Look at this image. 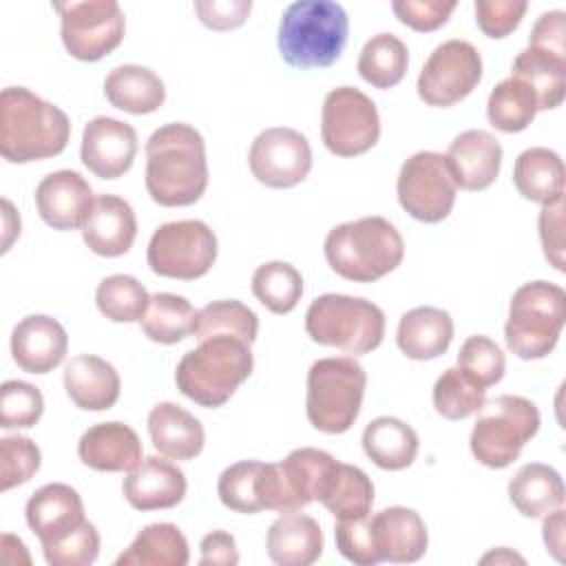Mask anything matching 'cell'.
Returning <instances> with one entry per match:
<instances>
[{"label":"cell","instance_id":"cell-1","mask_svg":"<svg viewBox=\"0 0 566 566\" xmlns=\"http://www.w3.org/2000/svg\"><path fill=\"white\" fill-rule=\"evenodd\" d=\"M208 188L206 142L184 122L159 126L146 142V190L166 208L190 206Z\"/></svg>","mask_w":566,"mask_h":566},{"label":"cell","instance_id":"cell-2","mask_svg":"<svg viewBox=\"0 0 566 566\" xmlns=\"http://www.w3.org/2000/svg\"><path fill=\"white\" fill-rule=\"evenodd\" d=\"M71 135L66 113L24 86L0 93V155L9 164H29L60 155Z\"/></svg>","mask_w":566,"mask_h":566},{"label":"cell","instance_id":"cell-3","mask_svg":"<svg viewBox=\"0 0 566 566\" xmlns=\"http://www.w3.org/2000/svg\"><path fill=\"white\" fill-rule=\"evenodd\" d=\"M349 33V18L343 4L332 0L292 2L279 22L281 57L294 69L332 66Z\"/></svg>","mask_w":566,"mask_h":566},{"label":"cell","instance_id":"cell-4","mask_svg":"<svg viewBox=\"0 0 566 566\" xmlns=\"http://www.w3.org/2000/svg\"><path fill=\"white\" fill-rule=\"evenodd\" d=\"M323 250L329 268L354 283L382 279L405 256L400 232L382 217H363L332 228Z\"/></svg>","mask_w":566,"mask_h":566},{"label":"cell","instance_id":"cell-5","mask_svg":"<svg viewBox=\"0 0 566 566\" xmlns=\"http://www.w3.org/2000/svg\"><path fill=\"white\" fill-rule=\"evenodd\" d=\"M250 345L234 336H212L186 352L177 365L179 391L206 409L221 407L252 374Z\"/></svg>","mask_w":566,"mask_h":566},{"label":"cell","instance_id":"cell-6","mask_svg":"<svg viewBox=\"0 0 566 566\" xmlns=\"http://www.w3.org/2000/svg\"><path fill=\"white\" fill-rule=\"evenodd\" d=\"M566 321V292L548 281L520 285L509 305L504 325L506 347L522 360L548 356Z\"/></svg>","mask_w":566,"mask_h":566},{"label":"cell","instance_id":"cell-7","mask_svg":"<svg viewBox=\"0 0 566 566\" xmlns=\"http://www.w3.org/2000/svg\"><path fill=\"white\" fill-rule=\"evenodd\" d=\"M367 374L349 356L316 360L307 371L305 411L314 429L345 433L360 413Z\"/></svg>","mask_w":566,"mask_h":566},{"label":"cell","instance_id":"cell-8","mask_svg":"<svg viewBox=\"0 0 566 566\" xmlns=\"http://www.w3.org/2000/svg\"><path fill=\"white\" fill-rule=\"evenodd\" d=\"M305 332L318 345L358 356L382 343L385 314L360 296L321 294L305 312Z\"/></svg>","mask_w":566,"mask_h":566},{"label":"cell","instance_id":"cell-9","mask_svg":"<svg viewBox=\"0 0 566 566\" xmlns=\"http://www.w3.org/2000/svg\"><path fill=\"white\" fill-rule=\"evenodd\" d=\"M539 429V411L524 396L504 394L484 400L478 409V420L471 429L469 447L473 458L489 469L513 464L524 444Z\"/></svg>","mask_w":566,"mask_h":566},{"label":"cell","instance_id":"cell-10","mask_svg":"<svg viewBox=\"0 0 566 566\" xmlns=\"http://www.w3.org/2000/svg\"><path fill=\"white\" fill-rule=\"evenodd\" d=\"M146 259L150 270L159 276L195 281L212 268L217 259V237L206 221H170L153 232Z\"/></svg>","mask_w":566,"mask_h":566},{"label":"cell","instance_id":"cell-11","mask_svg":"<svg viewBox=\"0 0 566 566\" xmlns=\"http://www.w3.org/2000/svg\"><path fill=\"white\" fill-rule=\"evenodd\" d=\"M60 13L62 44L82 62H97L115 51L126 31V18L115 0L55 2Z\"/></svg>","mask_w":566,"mask_h":566},{"label":"cell","instance_id":"cell-12","mask_svg":"<svg viewBox=\"0 0 566 566\" xmlns=\"http://www.w3.org/2000/svg\"><path fill=\"white\" fill-rule=\"evenodd\" d=\"M321 137L336 157H356L376 146L380 117L376 104L354 86H338L325 95Z\"/></svg>","mask_w":566,"mask_h":566},{"label":"cell","instance_id":"cell-13","mask_svg":"<svg viewBox=\"0 0 566 566\" xmlns=\"http://www.w3.org/2000/svg\"><path fill=\"white\" fill-rule=\"evenodd\" d=\"M455 181L442 153L420 150L398 172L396 190L405 212L422 223H438L449 217L455 203Z\"/></svg>","mask_w":566,"mask_h":566},{"label":"cell","instance_id":"cell-14","mask_svg":"<svg viewBox=\"0 0 566 566\" xmlns=\"http://www.w3.org/2000/svg\"><path fill=\"white\" fill-rule=\"evenodd\" d=\"M482 80V57L467 40H447L433 49L418 75V95L429 106H453Z\"/></svg>","mask_w":566,"mask_h":566},{"label":"cell","instance_id":"cell-15","mask_svg":"<svg viewBox=\"0 0 566 566\" xmlns=\"http://www.w3.org/2000/svg\"><path fill=\"white\" fill-rule=\"evenodd\" d=\"M248 161L259 184L268 188H292L310 175L312 148L298 130L274 126L256 135Z\"/></svg>","mask_w":566,"mask_h":566},{"label":"cell","instance_id":"cell-16","mask_svg":"<svg viewBox=\"0 0 566 566\" xmlns=\"http://www.w3.org/2000/svg\"><path fill=\"white\" fill-rule=\"evenodd\" d=\"M137 133L130 124L113 117H95L84 126L80 157L99 179H117L133 166Z\"/></svg>","mask_w":566,"mask_h":566},{"label":"cell","instance_id":"cell-17","mask_svg":"<svg viewBox=\"0 0 566 566\" xmlns=\"http://www.w3.org/2000/svg\"><path fill=\"white\" fill-rule=\"evenodd\" d=\"M93 190L75 170H55L35 188V206L46 226L53 230L84 228L93 210Z\"/></svg>","mask_w":566,"mask_h":566},{"label":"cell","instance_id":"cell-18","mask_svg":"<svg viewBox=\"0 0 566 566\" xmlns=\"http://www.w3.org/2000/svg\"><path fill=\"white\" fill-rule=\"evenodd\" d=\"M66 349L64 327L44 314L24 316L11 332L13 360L27 374H49L64 360Z\"/></svg>","mask_w":566,"mask_h":566},{"label":"cell","instance_id":"cell-19","mask_svg":"<svg viewBox=\"0 0 566 566\" xmlns=\"http://www.w3.org/2000/svg\"><path fill=\"white\" fill-rule=\"evenodd\" d=\"M24 515L42 546L66 537L86 520L80 493L62 482L40 486L29 497Z\"/></svg>","mask_w":566,"mask_h":566},{"label":"cell","instance_id":"cell-20","mask_svg":"<svg viewBox=\"0 0 566 566\" xmlns=\"http://www.w3.org/2000/svg\"><path fill=\"white\" fill-rule=\"evenodd\" d=\"M444 159L455 186L462 190H484L500 175L502 146L491 133L471 128L451 142Z\"/></svg>","mask_w":566,"mask_h":566},{"label":"cell","instance_id":"cell-21","mask_svg":"<svg viewBox=\"0 0 566 566\" xmlns=\"http://www.w3.org/2000/svg\"><path fill=\"white\" fill-rule=\"evenodd\" d=\"M188 482L184 471L157 455L144 458L124 478L122 491L126 502L137 511H159L177 506L186 495Z\"/></svg>","mask_w":566,"mask_h":566},{"label":"cell","instance_id":"cell-22","mask_svg":"<svg viewBox=\"0 0 566 566\" xmlns=\"http://www.w3.org/2000/svg\"><path fill=\"white\" fill-rule=\"evenodd\" d=\"M142 440L124 422H99L88 427L80 442V460L95 471H133L142 462Z\"/></svg>","mask_w":566,"mask_h":566},{"label":"cell","instance_id":"cell-23","mask_svg":"<svg viewBox=\"0 0 566 566\" xmlns=\"http://www.w3.org/2000/svg\"><path fill=\"white\" fill-rule=\"evenodd\" d=\"M374 542L382 562H418L427 546L429 533L422 517L407 506H389L371 515Z\"/></svg>","mask_w":566,"mask_h":566},{"label":"cell","instance_id":"cell-24","mask_svg":"<svg viewBox=\"0 0 566 566\" xmlns=\"http://www.w3.org/2000/svg\"><path fill=\"white\" fill-rule=\"evenodd\" d=\"M137 237V219L128 201L117 195L95 197L93 210L82 228L84 243L99 256H122Z\"/></svg>","mask_w":566,"mask_h":566},{"label":"cell","instance_id":"cell-25","mask_svg":"<svg viewBox=\"0 0 566 566\" xmlns=\"http://www.w3.org/2000/svg\"><path fill=\"white\" fill-rule=\"evenodd\" d=\"M64 389L84 411L111 409L122 389L117 369L95 354L73 356L64 367Z\"/></svg>","mask_w":566,"mask_h":566},{"label":"cell","instance_id":"cell-26","mask_svg":"<svg viewBox=\"0 0 566 566\" xmlns=\"http://www.w3.org/2000/svg\"><path fill=\"white\" fill-rule=\"evenodd\" d=\"M453 340V321L447 310L420 305L400 316L396 343L411 360H433Z\"/></svg>","mask_w":566,"mask_h":566},{"label":"cell","instance_id":"cell-27","mask_svg":"<svg viewBox=\"0 0 566 566\" xmlns=\"http://www.w3.org/2000/svg\"><path fill=\"white\" fill-rule=\"evenodd\" d=\"M153 447L170 460H192L206 444L201 422L175 402H159L148 413Z\"/></svg>","mask_w":566,"mask_h":566},{"label":"cell","instance_id":"cell-28","mask_svg":"<svg viewBox=\"0 0 566 566\" xmlns=\"http://www.w3.org/2000/svg\"><path fill=\"white\" fill-rule=\"evenodd\" d=\"M268 555L281 566H310L323 553V531L305 513H283L268 531Z\"/></svg>","mask_w":566,"mask_h":566},{"label":"cell","instance_id":"cell-29","mask_svg":"<svg viewBox=\"0 0 566 566\" xmlns=\"http://www.w3.org/2000/svg\"><path fill=\"white\" fill-rule=\"evenodd\" d=\"M106 99L130 115L155 113L166 102V88L159 75L139 64L115 66L104 80Z\"/></svg>","mask_w":566,"mask_h":566},{"label":"cell","instance_id":"cell-30","mask_svg":"<svg viewBox=\"0 0 566 566\" xmlns=\"http://www.w3.org/2000/svg\"><path fill=\"white\" fill-rule=\"evenodd\" d=\"M511 77L524 82L537 99V111L557 108L566 95V57L526 46L513 60Z\"/></svg>","mask_w":566,"mask_h":566},{"label":"cell","instance_id":"cell-31","mask_svg":"<svg viewBox=\"0 0 566 566\" xmlns=\"http://www.w3.org/2000/svg\"><path fill=\"white\" fill-rule=\"evenodd\" d=\"M418 433L394 416L374 418L363 431L365 455L385 471L407 469L418 455Z\"/></svg>","mask_w":566,"mask_h":566},{"label":"cell","instance_id":"cell-32","mask_svg":"<svg viewBox=\"0 0 566 566\" xmlns=\"http://www.w3.org/2000/svg\"><path fill=\"white\" fill-rule=\"evenodd\" d=\"M509 497L524 517H544L564 504L562 475L548 464L528 462L511 478Z\"/></svg>","mask_w":566,"mask_h":566},{"label":"cell","instance_id":"cell-33","mask_svg":"<svg viewBox=\"0 0 566 566\" xmlns=\"http://www.w3.org/2000/svg\"><path fill=\"white\" fill-rule=\"evenodd\" d=\"M513 184L524 199L544 206L564 197V161L551 148H526L515 159Z\"/></svg>","mask_w":566,"mask_h":566},{"label":"cell","instance_id":"cell-34","mask_svg":"<svg viewBox=\"0 0 566 566\" xmlns=\"http://www.w3.org/2000/svg\"><path fill=\"white\" fill-rule=\"evenodd\" d=\"M190 559L186 535L170 522L144 526L115 566H186Z\"/></svg>","mask_w":566,"mask_h":566},{"label":"cell","instance_id":"cell-35","mask_svg":"<svg viewBox=\"0 0 566 566\" xmlns=\"http://www.w3.org/2000/svg\"><path fill=\"white\" fill-rule=\"evenodd\" d=\"M336 520H354L371 513L374 484L369 475L354 467L336 462L329 482L318 500Z\"/></svg>","mask_w":566,"mask_h":566},{"label":"cell","instance_id":"cell-36","mask_svg":"<svg viewBox=\"0 0 566 566\" xmlns=\"http://www.w3.org/2000/svg\"><path fill=\"white\" fill-rule=\"evenodd\" d=\"M336 462L338 460H334L327 451L312 447L294 449L283 462H279L298 509L321 500Z\"/></svg>","mask_w":566,"mask_h":566},{"label":"cell","instance_id":"cell-37","mask_svg":"<svg viewBox=\"0 0 566 566\" xmlns=\"http://www.w3.org/2000/svg\"><path fill=\"white\" fill-rule=\"evenodd\" d=\"M409 66V51L394 33L369 38L358 55V73L374 88L396 86Z\"/></svg>","mask_w":566,"mask_h":566},{"label":"cell","instance_id":"cell-38","mask_svg":"<svg viewBox=\"0 0 566 566\" xmlns=\"http://www.w3.org/2000/svg\"><path fill=\"white\" fill-rule=\"evenodd\" d=\"M195 307L188 298L170 292H159L150 296L148 307L142 316V332L161 345H175L192 334Z\"/></svg>","mask_w":566,"mask_h":566},{"label":"cell","instance_id":"cell-39","mask_svg":"<svg viewBox=\"0 0 566 566\" xmlns=\"http://www.w3.org/2000/svg\"><path fill=\"white\" fill-rule=\"evenodd\" d=\"M259 332V318L256 314L243 305L241 301H212L203 305L192 325V336L199 340L212 338V336H234L252 345L256 340Z\"/></svg>","mask_w":566,"mask_h":566},{"label":"cell","instance_id":"cell-40","mask_svg":"<svg viewBox=\"0 0 566 566\" xmlns=\"http://www.w3.org/2000/svg\"><path fill=\"white\" fill-rule=\"evenodd\" d=\"M537 113L535 93L520 80L506 77L502 80L489 95L486 117L493 128L502 133H520L524 130Z\"/></svg>","mask_w":566,"mask_h":566},{"label":"cell","instance_id":"cell-41","mask_svg":"<svg viewBox=\"0 0 566 566\" xmlns=\"http://www.w3.org/2000/svg\"><path fill=\"white\" fill-rule=\"evenodd\" d=\"M252 294L272 314H287L303 294L301 272L285 261H268L252 274Z\"/></svg>","mask_w":566,"mask_h":566},{"label":"cell","instance_id":"cell-42","mask_svg":"<svg viewBox=\"0 0 566 566\" xmlns=\"http://www.w3.org/2000/svg\"><path fill=\"white\" fill-rule=\"evenodd\" d=\"M486 387L473 380L464 369H444L433 385V407L447 420H464L484 405Z\"/></svg>","mask_w":566,"mask_h":566},{"label":"cell","instance_id":"cell-43","mask_svg":"<svg viewBox=\"0 0 566 566\" xmlns=\"http://www.w3.org/2000/svg\"><path fill=\"white\" fill-rule=\"evenodd\" d=\"M146 287L128 274H111L99 281L95 292L97 310L113 323H135L142 321L148 307Z\"/></svg>","mask_w":566,"mask_h":566},{"label":"cell","instance_id":"cell-44","mask_svg":"<svg viewBox=\"0 0 566 566\" xmlns=\"http://www.w3.org/2000/svg\"><path fill=\"white\" fill-rule=\"evenodd\" d=\"M261 462L256 460H241L223 469L217 482L219 500L226 509L237 513H259L263 511L259 495H256V478H259Z\"/></svg>","mask_w":566,"mask_h":566},{"label":"cell","instance_id":"cell-45","mask_svg":"<svg viewBox=\"0 0 566 566\" xmlns=\"http://www.w3.org/2000/svg\"><path fill=\"white\" fill-rule=\"evenodd\" d=\"M44 411V398L40 389L24 380H7L0 387V427L2 429H29Z\"/></svg>","mask_w":566,"mask_h":566},{"label":"cell","instance_id":"cell-46","mask_svg":"<svg viewBox=\"0 0 566 566\" xmlns=\"http://www.w3.org/2000/svg\"><path fill=\"white\" fill-rule=\"evenodd\" d=\"M42 462L40 447L24 436H7L0 440V489L9 491L29 482Z\"/></svg>","mask_w":566,"mask_h":566},{"label":"cell","instance_id":"cell-47","mask_svg":"<svg viewBox=\"0 0 566 566\" xmlns=\"http://www.w3.org/2000/svg\"><path fill=\"white\" fill-rule=\"evenodd\" d=\"M458 367L464 369L482 387H491L502 380L506 360L502 349L489 336H469L458 352Z\"/></svg>","mask_w":566,"mask_h":566},{"label":"cell","instance_id":"cell-48","mask_svg":"<svg viewBox=\"0 0 566 566\" xmlns=\"http://www.w3.org/2000/svg\"><path fill=\"white\" fill-rule=\"evenodd\" d=\"M338 553L356 566H376L380 564V555L374 542L371 513L354 520H336L334 528Z\"/></svg>","mask_w":566,"mask_h":566},{"label":"cell","instance_id":"cell-49","mask_svg":"<svg viewBox=\"0 0 566 566\" xmlns=\"http://www.w3.org/2000/svg\"><path fill=\"white\" fill-rule=\"evenodd\" d=\"M42 553L51 566H88L99 555V533L84 520L66 537L42 546Z\"/></svg>","mask_w":566,"mask_h":566},{"label":"cell","instance_id":"cell-50","mask_svg":"<svg viewBox=\"0 0 566 566\" xmlns=\"http://www.w3.org/2000/svg\"><path fill=\"white\" fill-rule=\"evenodd\" d=\"M526 2L517 0H475V22L489 38H506L517 29L526 13Z\"/></svg>","mask_w":566,"mask_h":566},{"label":"cell","instance_id":"cell-51","mask_svg":"<svg viewBox=\"0 0 566 566\" xmlns=\"http://www.w3.org/2000/svg\"><path fill=\"white\" fill-rule=\"evenodd\" d=\"M455 2H440V0H396L391 2V11L396 18L413 31L429 33L447 24Z\"/></svg>","mask_w":566,"mask_h":566},{"label":"cell","instance_id":"cell-52","mask_svg":"<svg viewBox=\"0 0 566 566\" xmlns=\"http://www.w3.org/2000/svg\"><path fill=\"white\" fill-rule=\"evenodd\" d=\"M537 223L544 256L555 270L564 272V197L544 203Z\"/></svg>","mask_w":566,"mask_h":566},{"label":"cell","instance_id":"cell-53","mask_svg":"<svg viewBox=\"0 0 566 566\" xmlns=\"http://www.w3.org/2000/svg\"><path fill=\"white\" fill-rule=\"evenodd\" d=\"M250 0H197L195 11L199 20L212 31H230L245 22L250 15Z\"/></svg>","mask_w":566,"mask_h":566},{"label":"cell","instance_id":"cell-54","mask_svg":"<svg viewBox=\"0 0 566 566\" xmlns=\"http://www.w3.org/2000/svg\"><path fill=\"white\" fill-rule=\"evenodd\" d=\"M528 46L546 49L555 55L566 57V13L559 9L542 13L531 29Z\"/></svg>","mask_w":566,"mask_h":566},{"label":"cell","instance_id":"cell-55","mask_svg":"<svg viewBox=\"0 0 566 566\" xmlns=\"http://www.w3.org/2000/svg\"><path fill=\"white\" fill-rule=\"evenodd\" d=\"M201 559L199 564H219V566H234L239 564V551H237V542L230 533L226 531H212L208 533L201 544Z\"/></svg>","mask_w":566,"mask_h":566},{"label":"cell","instance_id":"cell-56","mask_svg":"<svg viewBox=\"0 0 566 566\" xmlns=\"http://www.w3.org/2000/svg\"><path fill=\"white\" fill-rule=\"evenodd\" d=\"M542 531H544V544L548 553L557 562H564V509L562 506L546 513Z\"/></svg>","mask_w":566,"mask_h":566},{"label":"cell","instance_id":"cell-57","mask_svg":"<svg viewBox=\"0 0 566 566\" xmlns=\"http://www.w3.org/2000/svg\"><path fill=\"white\" fill-rule=\"evenodd\" d=\"M2 210H4V239H2V252L11 248V241L20 234V217L15 214L13 206L9 199H2Z\"/></svg>","mask_w":566,"mask_h":566},{"label":"cell","instance_id":"cell-58","mask_svg":"<svg viewBox=\"0 0 566 566\" xmlns=\"http://www.w3.org/2000/svg\"><path fill=\"white\" fill-rule=\"evenodd\" d=\"M489 562H495V564H500V562H520V564H524V557L511 553L509 548H497V551H491L482 557V564H489Z\"/></svg>","mask_w":566,"mask_h":566}]
</instances>
